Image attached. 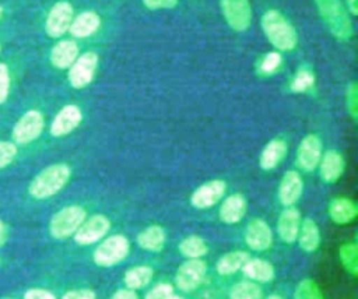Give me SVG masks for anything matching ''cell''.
Instances as JSON below:
<instances>
[{"mask_svg":"<svg viewBox=\"0 0 358 299\" xmlns=\"http://www.w3.org/2000/svg\"><path fill=\"white\" fill-rule=\"evenodd\" d=\"M262 29L268 42L281 52L292 50L298 43V35L294 25L278 10H267L260 20Z\"/></svg>","mask_w":358,"mask_h":299,"instance_id":"cell-1","label":"cell"},{"mask_svg":"<svg viewBox=\"0 0 358 299\" xmlns=\"http://www.w3.org/2000/svg\"><path fill=\"white\" fill-rule=\"evenodd\" d=\"M327 29L340 41H348L354 35V25L347 7L341 0H313Z\"/></svg>","mask_w":358,"mask_h":299,"instance_id":"cell-2","label":"cell"},{"mask_svg":"<svg viewBox=\"0 0 358 299\" xmlns=\"http://www.w3.org/2000/svg\"><path fill=\"white\" fill-rule=\"evenodd\" d=\"M71 170L66 163H53L41 170L29 184V194L43 200L59 193L69 182Z\"/></svg>","mask_w":358,"mask_h":299,"instance_id":"cell-3","label":"cell"},{"mask_svg":"<svg viewBox=\"0 0 358 299\" xmlns=\"http://www.w3.org/2000/svg\"><path fill=\"white\" fill-rule=\"evenodd\" d=\"M87 212L80 205H67L59 210L50 219L49 232L56 239H64L77 232L80 225L85 221Z\"/></svg>","mask_w":358,"mask_h":299,"instance_id":"cell-4","label":"cell"},{"mask_svg":"<svg viewBox=\"0 0 358 299\" xmlns=\"http://www.w3.org/2000/svg\"><path fill=\"white\" fill-rule=\"evenodd\" d=\"M130 250V243L123 235L106 238L94 251V261L99 267H112L123 261Z\"/></svg>","mask_w":358,"mask_h":299,"instance_id":"cell-5","label":"cell"},{"mask_svg":"<svg viewBox=\"0 0 358 299\" xmlns=\"http://www.w3.org/2000/svg\"><path fill=\"white\" fill-rule=\"evenodd\" d=\"M221 13L227 24L236 32L246 31L252 24V7L249 0H220Z\"/></svg>","mask_w":358,"mask_h":299,"instance_id":"cell-6","label":"cell"},{"mask_svg":"<svg viewBox=\"0 0 358 299\" xmlns=\"http://www.w3.org/2000/svg\"><path fill=\"white\" fill-rule=\"evenodd\" d=\"M43 116L39 110L25 112L13 129V140L17 144H28L36 140L43 130Z\"/></svg>","mask_w":358,"mask_h":299,"instance_id":"cell-7","label":"cell"},{"mask_svg":"<svg viewBox=\"0 0 358 299\" xmlns=\"http://www.w3.org/2000/svg\"><path fill=\"white\" fill-rule=\"evenodd\" d=\"M207 272V265L200 258H189L176 271V286L183 292H192L200 286Z\"/></svg>","mask_w":358,"mask_h":299,"instance_id":"cell-8","label":"cell"},{"mask_svg":"<svg viewBox=\"0 0 358 299\" xmlns=\"http://www.w3.org/2000/svg\"><path fill=\"white\" fill-rule=\"evenodd\" d=\"M73 6L69 1H57L52 6L45 21V31L50 38H60L64 35L73 21Z\"/></svg>","mask_w":358,"mask_h":299,"instance_id":"cell-9","label":"cell"},{"mask_svg":"<svg viewBox=\"0 0 358 299\" xmlns=\"http://www.w3.org/2000/svg\"><path fill=\"white\" fill-rule=\"evenodd\" d=\"M98 64V56L95 52H85L78 56L76 61L69 67V82L74 88L87 87L95 74Z\"/></svg>","mask_w":358,"mask_h":299,"instance_id":"cell-10","label":"cell"},{"mask_svg":"<svg viewBox=\"0 0 358 299\" xmlns=\"http://www.w3.org/2000/svg\"><path fill=\"white\" fill-rule=\"evenodd\" d=\"M110 228V222L105 215L96 214L85 219L77 232L74 233V240L78 245H92L102 239Z\"/></svg>","mask_w":358,"mask_h":299,"instance_id":"cell-11","label":"cell"},{"mask_svg":"<svg viewBox=\"0 0 358 299\" xmlns=\"http://www.w3.org/2000/svg\"><path fill=\"white\" fill-rule=\"evenodd\" d=\"M225 191H227V183L224 180L214 179V180L206 182L201 186H199L193 191V194L190 197V203L193 207H196L199 210L210 208V207L215 205L224 197Z\"/></svg>","mask_w":358,"mask_h":299,"instance_id":"cell-12","label":"cell"},{"mask_svg":"<svg viewBox=\"0 0 358 299\" xmlns=\"http://www.w3.org/2000/svg\"><path fill=\"white\" fill-rule=\"evenodd\" d=\"M322 158V141L316 134H308L296 150V163L302 170H313Z\"/></svg>","mask_w":358,"mask_h":299,"instance_id":"cell-13","label":"cell"},{"mask_svg":"<svg viewBox=\"0 0 358 299\" xmlns=\"http://www.w3.org/2000/svg\"><path fill=\"white\" fill-rule=\"evenodd\" d=\"M83 120L81 109L76 105L63 106L55 116L50 124V134L53 137H63L71 133Z\"/></svg>","mask_w":358,"mask_h":299,"instance_id":"cell-14","label":"cell"},{"mask_svg":"<svg viewBox=\"0 0 358 299\" xmlns=\"http://www.w3.org/2000/svg\"><path fill=\"white\" fill-rule=\"evenodd\" d=\"M246 245L256 251L267 250L273 243V233L266 221L260 218L252 219L246 226L245 233Z\"/></svg>","mask_w":358,"mask_h":299,"instance_id":"cell-15","label":"cell"},{"mask_svg":"<svg viewBox=\"0 0 358 299\" xmlns=\"http://www.w3.org/2000/svg\"><path fill=\"white\" fill-rule=\"evenodd\" d=\"M303 190V182L301 175L296 170H288L284 173L280 186H278V200L282 205H294Z\"/></svg>","mask_w":358,"mask_h":299,"instance_id":"cell-16","label":"cell"},{"mask_svg":"<svg viewBox=\"0 0 358 299\" xmlns=\"http://www.w3.org/2000/svg\"><path fill=\"white\" fill-rule=\"evenodd\" d=\"M299 228H301L299 211L292 205L282 210L277 221V232L281 240L285 243H294L298 238Z\"/></svg>","mask_w":358,"mask_h":299,"instance_id":"cell-17","label":"cell"},{"mask_svg":"<svg viewBox=\"0 0 358 299\" xmlns=\"http://www.w3.org/2000/svg\"><path fill=\"white\" fill-rule=\"evenodd\" d=\"M319 165H320V177L326 183H336L341 177L345 169L344 156L336 150L326 151L324 155H322Z\"/></svg>","mask_w":358,"mask_h":299,"instance_id":"cell-18","label":"cell"},{"mask_svg":"<svg viewBox=\"0 0 358 299\" xmlns=\"http://www.w3.org/2000/svg\"><path fill=\"white\" fill-rule=\"evenodd\" d=\"M78 57V45L71 39L57 42L50 50V63L60 70L69 68Z\"/></svg>","mask_w":358,"mask_h":299,"instance_id":"cell-19","label":"cell"},{"mask_svg":"<svg viewBox=\"0 0 358 299\" xmlns=\"http://www.w3.org/2000/svg\"><path fill=\"white\" fill-rule=\"evenodd\" d=\"M246 208L248 203L242 194H231L222 201L220 207V219L225 224H236L245 217Z\"/></svg>","mask_w":358,"mask_h":299,"instance_id":"cell-20","label":"cell"},{"mask_svg":"<svg viewBox=\"0 0 358 299\" xmlns=\"http://www.w3.org/2000/svg\"><path fill=\"white\" fill-rule=\"evenodd\" d=\"M358 214L357 204L347 197H336L329 204V215L333 222L338 225L350 224Z\"/></svg>","mask_w":358,"mask_h":299,"instance_id":"cell-21","label":"cell"},{"mask_svg":"<svg viewBox=\"0 0 358 299\" xmlns=\"http://www.w3.org/2000/svg\"><path fill=\"white\" fill-rule=\"evenodd\" d=\"M99 27L101 18L95 11H83L73 18L69 31L74 38H88L94 35Z\"/></svg>","mask_w":358,"mask_h":299,"instance_id":"cell-22","label":"cell"},{"mask_svg":"<svg viewBox=\"0 0 358 299\" xmlns=\"http://www.w3.org/2000/svg\"><path fill=\"white\" fill-rule=\"evenodd\" d=\"M285 155H287V143L282 138H274L268 141L263 148L259 158V165L264 170H271L285 158Z\"/></svg>","mask_w":358,"mask_h":299,"instance_id":"cell-23","label":"cell"},{"mask_svg":"<svg viewBox=\"0 0 358 299\" xmlns=\"http://www.w3.org/2000/svg\"><path fill=\"white\" fill-rule=\"evenodd\" d=\"M296 239H298L299 247L303 251L306 253L315 251L320 245V231L317 224L310 218H305L303 221H301V228Z\"/></svg>","mask_w":358,"mask_h":299,"instance_id":"cell-24","label":"cell"},{"mask_svg":"<svg viewBox=\"0 0 358 299\" xmlns=\"http://www.w3.org/2000/svg\"><path fill=\"white\" fill-rule=\"evenodd\" d=\"M165 231L159 225H151L137 235V243L148 251H161L165 245Z\"/></svg>","mask_w":358,"mask_h":299,"instance_id":"cell-25","label":"cell"},{"mask_svg":"<svg viewBox=\"0 0 358 299\" xmlns=\"http://www.w3.org/2000/svg\"><path fill=\"white\" fill-rule=\"evenodd\" d=\"M242 270L248 278L257 282H268L274 278V267L262 258H249Z\"/></svg>","mask_w":358,"mask_h":299,"instance_id":"cell-26","label":"cell"},{"mask_svg":"<svg viewBox=\"0 0 358 299\" xmlns=\"http://www.w3.org/2000/svg\"><path fill=\"white\" fill-rule=\"evenodd\" d=\"M249 254L246 251L242 250H236V251H229L227 254H224L218 261H217V272L221 275H231L234 272H236L238 270H241L243 267V264L249 260Z\"/></svg>","mask_w":358,"mask_h":299,"instance_id":"cell-27","label":"cell"},{"mask_svg":"<svg viewBox=\"0 0 358 299\" xmlns=\"http://www.w3.org/2000/svg\"><path fill=\"white\" fill-rule=\"evenodd\" d=\"M154 271L150 265H136L126 271L124 274V284L129 289H141L150 284L152 279Z\"/></svg>","mask_w":358,"mask_h":299,"instance_id":"cell-28","label":"cell"},{"mask_svg":"<svg viewBox=\"0 0 358 299\" xmlns=\"http://www.w3.org/2000/svg\"><path fill=\"white\" fill-rule=\"evenodd\" d=\"M340 261L347 272H350L352 277H357L358 274V246L354 242H347L341 245L338 250Z\"/></svg>","mask_w":358,"mask_h":299,"instance_id":"cell-29","label":"cell"},{"mask_svg":"<svg viewBox=\"0 0 358 299\" xmlns=\"http://www.w3.org/2000/svg\"><path fill=\"white\" fill-rule=\"evenodd\" d=\"M179 251L187 258H200L207 254L208 247L199 236H187L179 243Z\"/></svg>","mask_w":358,"mask_h":299,"instance_id":"cell-30","label":"cell"},{"mask_svg":"<svg viewBox=\"0 0 358 299\" xmlns=\"http://www.w3.org/2000/svg\"><path fill=\"white\" fill-rule=\"evenodd\" d=\"M231 299H262V289L250 281H241L231 288Z\"/></svg>","mask_w":358,"mask_h":299,"instance_id":"cell-31","label":"cell"},{"mask_svg":"<svg viewBox=\"0 0 358 299\" xmlns=\"http://www.w3.org/2000/svg\"><path fill=\"white\" fill-rule=\"evenodd\" d=\"M315 85V74L308 67H301L291 82V91L294 92H306Z\"/></svg>","mask_w":358,"mask_h":299,"instance_id":"cell-32","label":"cell"},{"mask_svg":"<svg viewBox=\"0 0 358 299\" xmlns=\"http://www.w3.org/2000/svg\"><path fill=\"white\" fill-rule=\"evenodd\" d=\"M294 299H323V293L313 279L305 278L296 285Z\"/></svg>","mask_w":358,"mask_h":299,"instance_id":"cell-33","label":"cell"},{"mask_svg":"<svg viewBox=\"0 0 358 299\" xmlns=\"http://www.w3.org/2000/svg\"><path fill=\"white\" fill-rule=\"evenodd\" d=\"M281 63H282V57L278 52H268L260 60L259 70L262 74H273L280 68Z\"/></svg>","mask_w":358,"mask_h":299,"instance_id":"cell-34","label":"cell"},{"mask_svg":"<svg viewBox=\"0 0 358 299\" xmlns=\"http://www.w3.org/2000/svg\"><path fill=\"white\" fill-rule=\"evenodd\" d=\"M345 106L352 120H357L358 119V85L355 81H351L345 88Z\"/></svg>","mask_w":358,"mask_h":299,"instance_id":"cell-35","label":"cell"},{"mask_svg":"<svg viewBox=\"0 0 358 299\" xmlns=\"http://www.w3.org/2000/svg\"><path fill=\"white\" fill-rule=\"evenodd\" d=\"M17 156V145L11 141H0V169L10 165Z\"/></svg>","mask_w":358,"mask_h":299,"instance_id":"cell-36","label":"cell"},{"mask_svg":"<svg viewBox=\"0 0 358 299\" xmlns=\"http://www.w3.org/2000/svg\"><path fill=\"white\" fill-rule=\"evenodd\" d=\"M10 92V71L4 63H0V103H3Z\"/></svg>","mask_w":358,"mask_h":299,"instance_id":"cell-37","label":"cell"},{"mask_svg":"<svg viewBox=\"0 0 358 299\" xmlns=\"http://www.w3.org/2000/svg\"><path fill=\"white\" fill-rule=\"evenodd\" d=\"M173 293V288L169 284L161 282L155 285L147 295L145 299H169V296Z\"/></svg>","mask_w":358,"mask_h":299,"instance_id":"cell-38","label":"cell"},{"mask_svg":"<svg viewBox=\"0 0 358 299\" xmlns=\"http://www.w3.org/2000/svg\"><path fill=\"white\" fill-rule=\"evenodd\" d=\"M62 299H95V292L88 288L73 289L66 292Z\"/></svg>","mask_w":358,"mask_h":299,"instance_id":"cell-39","label":"cell"},{"mask_svg":"<svg viewBox=\"0 0 358 299\" xmlns=\"http://www.w3.org/2000/svg\"><path fill=\"white\" fill-rule=\"evenodd\" d=\"M143 4L150 10L173 8L178 4V0H143Z\"/></svg>","mask_w":358,"mask_h":299,"instance_id":"cell-40","label":"cell"},{"mask_svg":"<svg viewBox=\"0 0 358 299\" xmlns=\"http://www.w3.org/2000/svg\"><path fill=\"white\" fill-rule=\"evenodd\" d=\"M24 299H56L55 295L46 289H41V288H34L25 292Z\"/></svg>","mask_w":358,"mask_h":299,"instance_id":"cell-41","label":"cell"},{"mask_svg":"<svg viewBox=\"0 0 358 299\" xmlns=\"http://www.w3.org/2000/svg\"><path fill=\"white\" fill-rule=\"evenodd\" d=\"M110 299H138L137 293L133 289H119L117 292L113 293Z\"/></svg>","mask_w":358,"mask_h":299,"instance_id":"cell-42","label":"cell"},{"mask_svg":"<svg viewBox=\"0 0 358 299\" xmlns=\"http://www.w3.org/2000/svg\"><path fill=\"white\" fill-rule=\"evenodd\" d=\"M345 7L350 13V15H357L358 14V0H345Z\"/></svg>","mask_w":358,"mask_h":299,"instance_id":"cell-43","label":"cell"},{"mask_svg":"<svg viewBox=\"0 0 358 299\" xmlns=\"http://www.w3.org/2000/svg\"><path fill=\"white\" fill-rule=\"evenodd\" d=\"M267 299H282L280 295H270Z\"/></svg>","mask_w":358,"mask_h":299,"instance_id":"cell-44","label":"cell"},{"mask_svg":"<svg viewBox=\"0 0 358 299\" xmlns=\"http://www.w3.org/2000/svg\"><path fill=\"white\" fill-rule=\"evenodd\" d=\"M169 299H183V298H182V296H178V295H173V293H172V295L169 296Z\"/></svg>","mask_w":358,"mask_h":299,"instance_id":"cell-45","label":"cell"},{"mask_svg":"<svg viewBox=\"0 0 358 299\" xmlns=\"http://www.w3.org/2000/svg\"><path fill=\"white\" fill-rule=\"evenodd\" d=\"M0 233H1V221H0Z\"/></svg>","mask_w":358,"mask_h":299,"instance_id":"cell-46","label":"cell"},{"mask_svg":"<svg viewBox=\"0 0 358 299\" xmlns=\"http://www.w3.org/2000/svg\"><path fill=\"white\" fill-rule=\"evenodd\" d=\"M0 18H1V8H0Z\"/></svg>","mask_w":358,"mask_h":299,"instance_id":"cell-47","label":"cell"},{"mask_svg":"<svg viewBox=\"0 0 358 299\" xmlns=\"http://www.w3.org/2000/svg\"><path fill=\"white\" fill-rule=\"evenodd\" d=\"M0 50H1V46H0Z\"/></svg>","mask_w":358,"mask_h":299,"instance_id":"cell-48","label":"cell"}]
</instances>
